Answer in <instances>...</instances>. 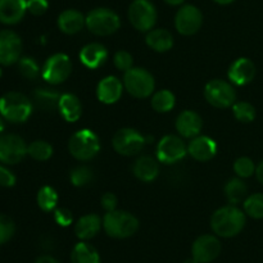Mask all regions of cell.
Instances as JSON below:
<instances>
[{"mask_svg": "<svg viewBox=\"0 0 263 263\" xmlns=\"http://www.w3.org/2000/svg\"><path fill=\"white\" fill-rule=\"evenodd\" d=\"M247 222L246 213L234 204L225 205L216 211L211 217V229L221 238H233L241 233Z\"/></svg>", "mask_w": 263, "mask_h": 263, "instance_id": "cell-1", "label": "cell"}, {"mask_svg": "<svg viewBox=\"0 0 263 263\" xmlns=\"http://www.w3.org/2000/svg\"><path fill=\"white\" fill-rule=\"evenodd\" d=\"M33 104L26 95L9 91L0 98V115L12 123H23L32 115Z\"/></svg>", "mask_w": 263, "mask_h": 263, "instance_id": "cell-2", "label": "cell"}, {"mask_svg": "<svg viewBox=\"0 0 263 263\" xmlns=\"http://www.w3.org/2000/svg\"><path fill=\"white\" fill-rule=\"evenodd\" d=\"M103 229L113 239H127L139 229V221L133 213L126 211H110L103 217Z\"/></svg>", "mask_w": 263, "mask_h": 263, "instance_id": "cell-3", "label": "cell"}, {"mask_svg": "<svg viewBox=\"0 0 263 263\" xmlns=\"http://www.w3.org/2000/svg\"><path fill=\"white\" fill-rule=\"evenodd\" d=\"M99 138L90 128H81V130L76 131L68 141L69 154L77 161H90L99 153Z\"/></svg>", "mask_w": 263, "mask_h": 263, "instance_id": "cell-4", "label": "cell"}, {"mask_svg": "<svg viewBox=\"0 0 263 263\" xmlns=\"http://www.w3.org/2000/svg\"><path fill=\"white\" fill-rule=\"evenodd\" d=\"M123 86L125 90L136 99L149 98L154 91L156 81L148 69L140 67H133L123 74Z\"/></svg>", "mask_w": 263, "mask_h": 263, "instance_id": "cell-5", "label": "cell"}, {"mask_svg": "<svg viewBox=\"0 0 263 263\" xmlns=\"http://www.w3.org/2000/svg\"><path fill=\"white\" fill-rule=\"evenodd\" d=\"M121 21L109 8H95L86 15V27L97 36H109L120 28Z\"/></svg>", "mask_w": 263, "mask_h": 263, "instance_id": "cell-6", "label": "cell"}, {"mask_svg": "<svg viewBox=\"0 0 263 263\" xmlns=\"http://www.w3.org/2000/svg\"><path fill=\"white\" fill-rule=\"evenodd\" d=\"M128 20L140 32L153 30L157 22V9L151 0H134L128 7Z\"/></svg>", "mask_w": 263, "mask_h": 263, "instance_id": "cell-7", "label": "cell"}, {"mask_svg": "<svg viewBox=\"0 0 263 263\" xmlns=\"http://www.w3.org/2000/svg\"><path fill=\"white\" fill-rule=\"evenodd\" d=\"M204 98L212 107L223 109L233 107L236 100L235 89L231 84L223 80H211L204 87Z\"/></svg>", "mask_w": 263, "mask_h": 263, "instance_id": "cell-8", "label": "cell"}, {"mask_svg": "<svg viewBox=\"0 0 263 263\" xmlns=\"http://www.w3.org/2000/svg\"><path fill=\"white\" fill-rule=\"evenodd\" d=\"M72 72L71 59L67 54L57 53L49 57L41 69V77L50 85H59L66 81Z\"/></svg>", "mask_w": 263, "mask_h": 263, "instance_id": "cell-9", "label": "cell"}, {"mask_svg": "<svg viewBox=\"0 0 263 263\" xmlns=\"http://www.w3.org/2000/svg\"><path fill=\"white\" fill-rule=\"evenodd\" d=\"M145 138L135 128L125 127L118 130L112 139L113 149L125 157L136 156L145 145Z\"/></svg>", "mask_w": 263, "mask_h": 263, "instance_id": "cell-10", "label": "cell"}, {"mask_svg": "<svg viewBox=\"0 0 263 263\" xmlns=\"http://www.w3.org/2000/svg\"><path fill=\"white\" fill-rule=\"evenodd\" d=\"M25 140L15 134L0 136V162L4 164H17L27 156Z\"/></svg>", "mask_w": 263, "mask_h": 263, "instance_id": "cell-11", "label": "cell"}, {"mask_svg": "<svg viewBox=\"0 0 263 263\" xmlns=\"http://www.w3.org/2000/svg\"><path fill=\"white\" fill-rule=\"evenodd\" d=\"M187 153V146L180 136L166 135L157 145V159L161 163L174 164L181 161Z\"/></svg>", "mask_w": 263, "mask_h": 263, "instance_id": "cell-12", "label": "cell"}, {"mask_svg": "<svg viewBox=\"0 0 263 263\" xmlns=\"http://www.w3.org/2000/svg\"><path fill=\"white\" fill-rule=\"evenodd\" d=\"M203 23V14L194 5H182L175 17V27L177 32L184 36H192L200 30Z\"/></svg>", "mask_w": 263, "mask_h": 263, "instance_id": "cell-13", "label": "cell"}, {"mask_svg": "<svg viewBox=\"0 0 263 263\" xmlns=\"http://www.w3.org/2000/svg\"><path fill=\"white\" fill-rule=\"evenodd\" d=\"M22 54V40L12 30L0 31V64L12 66L17 63Z\"/></svg>", "mask_w": 263, "mask_h": 263, "instance_id": "cell-14", "label": "cell"}, {"mask_svg": "<svg viewBox=\"0 0 263 263\" xmlns=\"http://www.w3.org/2000/svg\"><path fill=\"white\" fill-rule=\"evenodd\" d=\"M220 253L221 243L217 239V236L215 235L204 234V235H200L193 243V258L197 259L199 263H211L220 256Z\"/></svg>", "mask_w": 263, "mask_h": 263, "instance_id": "cell-15", "label": "cell"}, {"mask_svg": "<svg viewBox=\"0 0 263 263\" xmlns=\"http://www.w3.org/2000/svg\"><path fill=\"white\" fill-rule=\"evenodd\" d=\"M123 82L116 76H107L100 80L97 86L98 100L103 104H115L122 97Z\"/></svg>", "mask_w": 263, "mask_h": 263, "instance_id": "cell-16", "label": "cell"}, {"mask_svg": "<svg viewBox=\"0 0 263 263\" xmlns=\"http://www.w3.org/2000/svg\"><path fill=\"white\" fill-rule=\"evenodd\" d=\"M175 127L180 136L193 139L200 134L203 128V120L194 110H184L180 113L175 122Z\"/></svg>", "mask_w": 263, "mask_h": 263, "instance_id": "cell-17", "label": "cell"}, {"mask_svg": "<svg viewBox=\"0 0 263 263\" xmlns=\"http://www.w3.org/2000/svg\"><path fill=\"white\" fill-rule=\"evenodd\" d=\"M187 153L198 162H208L217 153V144L210 136H195L187 145Z\"/></svg>", "mask_w": 263, "mask_h": 263, "instance_id": "cell-18", "label": "cell"}, {"mask_svg": "<svg viewBox=\"0 0 263 263\" xmlns=\"http://www.w3.org/2000/svg\"><path fill=\"white\" fill-rule=\"evenodd\" d=\"M229 80L238 86L249 84L256 76V66L248 58H238L231 63L228 71Z\"/></svg>", "mask_w": 263, "mask_h": 263, "instance_id": "cell-19", "label": "cell"}, {"mask_svg": "<svg viewBox=\"0 0 263 263\" xmlns=\"http://www.w3.org/2000/svg\"><path fill=\"white\" fill-rule=\"evenodd\" d=\"M27 12V0H0V22L15 25Z\"/></svg>", "mask_w": 263, "mask_h": 263, "instance_id": "cell-20", "label": "cell"}, {"mask_svg": "<svg viewBox=\"0 0 263 263\" xmlns=\"http://www.w3.org/2000/svg\"><path fill=\"white\" fill-rule=\"evenodd\" d=\"M108 58V50L99 43H90L80 51V61L85 67L97 69L105 63Z\"/></svg>", "mask_w": 263, "mask_h": 263, "instance_id": "cell-21", "label": "cell"}, {"mask_svg": "<svg viewBox=\"0 0 263 263\" xmlns=\"http://www.w3.org/2000/svg\"><path fill=\"white\" fill-rule=\"evenodd\" d=\"M57 23L62 32L67 35H74L80 32L84 26H86V17L80 10L67 9L59 14Z\"/></svg>", "mask_w": 263, "mask_h": 263, "instance_id": "cell-22", "label": "cell"}, {"mask_svg": "<svg viewBox=\"0 0 263 263\" xmlns=\"http://www.w3.org/2000/svg\"><path fill=\"white\" fill-rule=\"evenodd\" d=\"M103 226V221L94 213H89L80 218L74 225V234L81 241H86L97 236Z\"/></svg>", "mask_w": 263, "mask_h": 263, "instance_id": "cell-23", "label": "cell"}, {"mask_svg": "<svg viewBox=\"0 0 263 263\" xmlns=\"http://www.w3.org/2000/svg\"><path fill=\"white\" fill-rule=\"evenodd\" d=\"M133 172L138 180L143 182H151L157 179L159 175L158 162L149 156H143L135 161L133 166Z\"/></svg>", "mask_w": 263, "mask_h": 263, "instance_id": "cell-24", "label": "cell"}, {"mask_svg": "<svg viewBox=\"0 0 263 263\" xmlns=\"http://www.w3.org/2000/svg\"><path fill=\"white\" fill-rule=\"evenodd\" d=\"M58 110L67 122H76L82 115V104L76 95L66 92L61 95Z\"/></svg>", "mask_w": 263, "mask_h": 263, "instance_id": "cell-25", "label": "cell"}, {"mask_svg": "<svg viewBox=\"0 0 263 263\" xmlns=\"http://www.w3.org/2000/svg\"><path fill=\"white\" fill-rule=\"evenodd\" d=\"M36 107L44 112H54L58 109L61 94L55 89L50 87H37L32 94Z\"/></svg>", "mask_w": 263, "mask_h": 263, "instance_id": "cell-26", "label": "cell"}, {"mask_svg": "<svg viewBox=\"0 0 263 263\" xmlns=\"http://www.w3.org/2000/svg\"><path fill=\"white\" fill-rule=\"evenodd\" d=\"M145 43L154 51L164 53L174 46V36L171 35L170 31L164 30V28H154L148 32Z\"/></svg>", "mask_w": 263, "mask_h": 263, "instance_id": "cell-27", "label": "cell"}, {"mask_svg": "<svg viewBox=\"0 0 263 263\" xmlns=\"http://www.w3.org/2000/svg\"><path fill=\"white\" fill-rule=\"evenodd\" d=\"M225 195L226 199L229 200L230 204H239V203H243L247 199V195H248V186L246 185V182L243 181V179L240 177H234V179L229 180L225 185Z\"/></svg>", "mask_w": 263, "mask_h": 263, "instance_id": "cell-28", "label": "cell"}, {"mask_svg": "<svg viewBox=\"0 0 263 263\" xmlns=\"http://www.w3.org/2000/svg\"><path fill=\"white\" fill-rule=\"evenodd\" d=\"M71 263H100V257L91 244L80 241L72 249Z\"/></svg>", "mask_w": 263, "mask_h": 263, "instance_id": "cell-29", "label": "cell"}, {"mask_svg": "<svg viewBox=\"0 0 263 263\" xmlns=\"http://www.w3.org/2000/svg\"><path fill=\"white\" fill-rule=\"evenodd\" d=\"M151 104L153 109L158 113H167L174 109L175 104H176V97L174 92L167 89L158 90L152 97Z\"/></svg>", "mask_w": 263, "mask_h": 263, "instance_id": "cell-30", "label": "cell"}, {"mask_svg": "<svg viewBox=\"0 0 263 263\" xmlns=\"http://www.w3.org/2000/svg\"><path fill=\"white\" fill-rule=\"evenodd\" d=\"M58 193L54 187L51 186H43L37 192V197H36V202H37L39 208L44 212H51L55 210L57 204H58Z\"/></svg>", "mask_w": 263, "mask_h": 263, "instance_id": "cell-31", "label": "cell"}, {"mask_svg": "<svg viewBox=\"0 0 263 263\" xmlns=\"http://www.w3.org/2000/svg\"><path fill=\"white\" fill-rule=\"evenodd\" d=\"M27 154L35 161L45 162L53 156V146L45 140H35L27 146Z\"/></svg>", "mask_w": 263, "mask_h": 263, "instance_id": "cell-32", "label": "cell"}, {"mask_svg": "<svg viewBox=\"0 0 263 263\" xmlns=\"http://www.w3.org/2000/svg\"><path fill=\"white\" fill-rule=\"evenodd\" d=\"M244 211L247 215L256 220H261L263 218V194L261 193H256L249 197L243 202Z\"/></svg>", "mask_w": 263, "mask_h": 263, "instance_id": "cell-33", "label": "cell"}, {"mask_svg": "<svg viewBox=\"0 0 263 263\" xmlns=\"http://www.w3.org/2000/svg\"><path fill=\"white\" fill-rule=\"evenodd\" d=\"M69 180L76 187H85L94 181V172L86 166H79L69 174Z\"/></svg>", "mask_w": 263, "mask_h": 263, "instance_id": "cell-34", "label": "cell"}, {"mask_svg": "<svg viewBox=\"0 0 263 263\" xmlns=\"http://www.w3.org/2000/svg\"><path fill=\"white\" fill-rule=\"evenodd\" d=\"M17 63L18 71L25 79L35 80L40 74V67H39L37 62L31 57H21Z\"/></svg>", "mask_w": 263, "mask_h": 263, "instance_id": "cell-35", "label": "cell"}, {"mask_svg": "<svg viewBox=\"0 0 263 263\" xmlns=\"http://www.w3.org/2000/svg\"><path fill=\"white\" fill-rule=\"evenodd\" d=\"M233 113L239 122L248 123L256 118V108L248 102H235L233 105Z\"/></svg>", "mask_w": 263, "mask_h": 263, "instance_id": "cell-36", "label": "cell"}, {"mask_svg": "<svg viewBox=\"0 0 263 263\" xmlns=\"http://www.w3.org/2000/svg\"><path fill=\"white\" fill-rule=\"evenodd\" d=\"M234 171L240 179H248L252 175L256 174V164L248 157H240L234 163Z\"/></svg>", "mask_w": 263, "mask_h": 263, "instance_id": "cell-37", "label": "cell"}, {"mask_svg": "<svg viewBox=\"0 0 263 263\" xmlns=\"http://www.w3.org/2000/svg\"><path fill=\"white\" fill-rule=\"evenodd\" d=\"M15 233V225L8 216L0 213V246L5 244L13 238Z\"/></svg>", "mask_w": 263, "mask_h": 263, "instance_id": "cell-38", "label": "cell"}, {"mask_svg": "<svg viewBox=\"0 0 263 263\" xmlns=\"http://www.w3.org/2000/svg\"><path fill=\"white\" fill-rule=\"evenodd\" d=\"M113 63H115V67L118 71L126 72L130 68H133L134 58L128 51L118 50L115 54V57H113Z\"/></svg>", "mask_w": 263, "mask_h": 263, "instance_id": "cell-39", "label": "cell"}, {"mask_svg": "<svg viewBox=\"0 0 263 263\" xmlns=\"http://www.w3.org/2000/svg\"><path fill=\"white\" fill-rule=\"evenodd\" d=\"M54 220H55V222L59 226L67 228V226H69L72 223L73 217H72L71 211L67 210V208H57L54 211Z\"/></svg>", "mask_w": 263, "mask_h": 263, "instance_id": "cell-40", "label": "cell"}, {"mask_svg": "<svg viewBox=\"0 0 263 263\" xmlns=\"http://www.w3.org/2000/svg\"><path fill=\"white\" fill-rule=\"evenodd\" d=\"M48 8V0H27V10L33 15H43Z\"/></svg>", "mask_w": 263, "mask_h": 263, "instance_id": "cell-41", "label": "cell"}, {"mask_svg": "<svg viewBox=\"0 0 263 263\" xmlns=\"http://www.w3.org/2000/svg\"><path fill=\"white\" fill-rule=\"evenodd\" d=\"M15 185V176L7 167L0 166V186L12 187Z\"/></svg>", "mask_w": 263, "mask_h": 263, "instance_id": "cell-42", "label": "cell"}, {"mask_svg": "<svg viewBox=\"0 0 263 263\" xmlns=\"http://www.w3.org/2000/svg\"><path fill=\"white\" fill-rule=\"evenodd\" d=\"M117 197H116L113 193H105L103 194L102 199H100V204L104 208L107 212H110V211H115L117 208Z\"/></svg>", "mask_w": 263, "mask_h": 263, "instance_id": "cell-43", "label": "cell"}, {"mask_svg": "<svg viewBox=\"0 0 263 263\" xmlns=\"http://www.w3.org/2000/svg\"><path fill=\"white\" fill-rule=\"evenodd\" d=\"M35 263H61L58 259H55L54 257L50 256H41L36 259Z\"/></svg>", "mask_w": 263, "mask_h": 263, "instance_id": "cell-44", "label": "cell"}, {"mask_svg": "<svg viewBox=\"0 0 263 263\" xmlns=\"http://www.w3.org/2000/svg\"><path fill=\"white\" fill-rule=\"evenodd\" d=\"M256 176L258 179V181L263 185V161L256 167Z\"/></svg>", "mask_w": 263, "mask_h": 263, "instance_id": "cell-45", "label": "cell"}, {"mask_svg": "<svg viewBox=\"0 0 263 263\" xmlns=\"http://www.w3.org/2000/svg\"><path fill=\"white\" fill-rule=\"evenodd\" d=\"M185 0H164V3H167L168 5H172V7H177V5L184 4Z\"/></svg>", "mask_w": 263, "mask_h": 263, "instance_id": "cell-46", "label": "cell"}, {"mask_svg": "<svg viewBox=\"0 0 263 263\" xmlns=\"http://www.w3.org/2000/svg\"><path fill=\"white\" fill-rule=\"evenodd\" d=\"M213 2L221 5H228V4H231V3H234L235 0H213Z\"/></svg>", "mask_w": 263, "mask_h": 263, "instance_id": "cell-47", "label": "cell"}, {"mask_svg": "<svg viewBox=\"0 0 263 263\" xmlns=\"http://www.w3.org/2000/svg\"><path fill=\"white\" fill-rule=\"evenodd\" d=\"M4 118L2 117V115H0V136H2V134H3V131H4Z\"/></svg>", "mask_w": 263, "mask_h": 263, "instance_id": "cell-48", "label": "cell"}, {"mask_svg": "<svg viewBox=\"0 0 263 263\" xmlns=\"http://www.w3.org/2000/svg\"><path fill=\"white\" fill-rule=\"evenodd\" d=\"M184 263H199V262H198L195 258H189V259H186Z\"/></svg>", "mask_w": 263, "mask_h": 263, "instance_id": "cell-49", "label": "cell"}, {"mask_svg": "<svg viewBox=\"0 0 263 263\" xmlns=\"http://www.w3.org/2000/svg\"><path fill=\"white\" fill-rule=\"evenodd\" d=\"M2 76H3V71H2V67H0V79H2Z\"/></svg>", "mask_w": 263, "mask_h": 263, "instance_id": "cell-50", "label": "cell"}]
</instances>
